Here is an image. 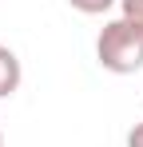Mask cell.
<instances>
[{
	"label": "cell",
	"mask_w": 143,
	"mask_h": 147,
	"mask_svg": "<svg viewBox=\"0 0 143 147\" xmlns=\"http://www.w3.org/2000/svg\"><path fill=\"white\" fill-rule=\"evenodd\" d=\"M95 60L99 68L111 76H135L143 72V32L135 24H127L123 16L107 20L95 36Z\"/></svg>",
	"instance_id": "obj_1"
},
{
	"label": "cell",
	"mask_w": 143,
	"mask_h": 147,
	"mask_svg": "<svg viewBox=\"0 0 143 147\" xmlns=\"http://www.w3.org/2000/svg\"><path fill=\"white\" fill-rule=\"evenodd\" d=\"M20 80H24L20 56L8 48V44H0V99L16 96V92H20Z\"/></svg>",
	"instance_id": "obj_2"
},
{
	"label": "cell",
	"mask_w": 143,
	"mask_h": 147,
	"mask_svg": "<svg viewBox=\"0 0 143 147\" xmlns=\"http://www.w3.org/2000/svg\"><path fill=\"white\" fill-rule=\"evenodd\" d=\"M68 4L76 8V12H84V16H107L119 0H68Z\"/></svg>",
	"instance_id": "obj_3"
},
{
	"label": "cell",
	"mask_w": 143,
	"mask_h": 147,
	"mask_svg": "<svg viewBox=\"0 0 143 147\" xmlns=\"http://www.w3.org/2000/svg\"><path fill=\"white\" fill-rule=\"evenodd\" d=\"M119 16L143 32V0H119Z\"/></svg>",
	"instance_id": "obj_4"
},
{
	"label": "cell",
	"mask_w": 143,
	"mask_h": 147,
	"mask_svg": "<svg viewBox=\"0 0 143 147\" xmlns=\"http://www.w3.org/2000/svg\"><path fill=\"white\" fill-rule=\"evenodd\" d=\"M127 147H143V123H135V127L127 131Z\"/></svg>",
	"instance_id": "obj_5"
},
{
	"label": "cell",
	"mask_w": 143,
	"mask_h": 147,
	"mask_svg": "<svg viewBox=\"0 0 143 147\" xmlns=\"http://www.w3.org/2000/svg\"><path fill=\"white\" fill-rule=\"evenodd\" d=\"M0 147H4V127H0Z\"/></svg>",
	"instance_id": "obj_6"
}]
</instances>
